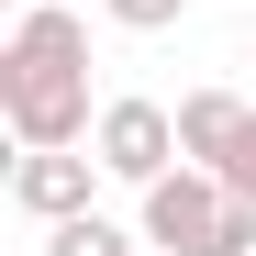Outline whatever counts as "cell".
I'll return each mask as SVG.
<instances>
[{
	"instance_id": "6da1fadb",
	"label": "cell",
	"mask_w": 256,
	"mask_h": 256,
	"mask_svg": "<svg viewBox=\"0 0 256 256\" xmlns=\"http://www.w3.org/2000/svg\"><path fill=\"white\" fill-rule=\"evenodd\" d=\"M0 122H12V145H90V22L56 12V0H34L12 12V45H0Z\"/></svg>"
},
{
	"instance_id": "7a4b0ae2",
	"label": "cell",
	"mask_w": 256,
	"mask_h": 256,
	"mask_svg": "<svg viewBox=\"0 0 256 256\" xmlns=\"http://www.w3.org/2000/svg\"><path fill=\"white\" fill-rule=\"evenodd\" d=\"M134 200H145V212H134L145 245H167V256H256V200L223 190L200 156H178V167H167V178H145Z\"/></svg>"
},
{
	"instance_id": "3957f363",
	"label": "cell",
	"mask_w": 256,
	"mask_h": 256,
	"mask_svg": "<svg viewBox=\"0 0 256 256\" xmlns=\"http://www.w3.org/2000/svg\"><path fill=\"white\" fill-rule=\"evenodd\" d=\"M90 156L112 167L122 190H145V178H167L190 145H178V112L167 100H145V90H122V100H100V122H90Z\"/></svg>"
},
{
	"instance_id": "277c9868",
	"label": "cell",
	"mask_w": 256,
	"mask_h": 256,
	"mask_svg": "<svg viewBox=\"0 0 256 256\" xmlns=\"http://www.w3.org/2000/svg\"><path fill=\"white\" fill-rule=\"evenodd\" d=\"M100 178H112V167H100V156H78V145H22V156H12V212L67 223V212H90Z\"/></svg>"
},
{
	"instance_id": "5b68a950",
	"label": "cell",
	"mask_w": 256,
	"mask_h": 256,
	"mask_svg": "<svg viewBox=\"0 0 256 256\" xmlns=\"http://www.w3.org/2000/svg\"><path fill=\"white\" fill-rule=\"evenodd\" d=\"M45 256H145V223H112V212H67V223H45Z\"/></svg>"
},
{
	"instance_id": "8992f818",
	"label": "cell",
	"mask_w": 256,
	"mask_h": 256,
	"mask_svg": "<svg viewBox=\"0 0 256 256\" xmlns=\"http://www.w3.org/2000/svg\"><path fill=\"white\" fill-rule=\"evenodd\" d=\"M200 167H212L223 190H245V200H256V100H234V122L200 145Z\"/></svg>"
},
{
	"instance_id": "52a82bcc",
	"label": "cell",
	"mask_w": 256,
	"mask_h": 256,
	"mask_svg": "<svg viewBox=\"0 0 256 256\" xmlns=\"http://www.w3.org/2000/svg\"><path fill=\"white\" fill-rule=\"evenodd\" d=\"M100 22H122V34H178L190 0H100Z\"/></svg>"
},
{
	"instance_id": "ba28073f",
	"label": "cell",
	"mask_w": 256,
	"mask_h": 256,
	"mask_svg": "<svg viewBox=\"0 0 256 256\" xmlns=\"http://www.w3.org/2000/svg\"><path fill=\"white\" fill-rule=\"evenodd\" d=\"M12 12H34V0H12Z\"/></svg>"
},
{
	"instance_id": "9c48e42d",
	"label": "cell",
	"mask_w": 256,
	"mask_h": 256,
	"mask_svg": "<svg viewBox=\"0 0 256 256\" xmlns=\"http://www.w3.org/2000/svg\"><path fill=\"white\" fill-rule=\"evenodd\" d=\"M145 256H167V245H145Z\"/></svg>"
}]
</instances>
